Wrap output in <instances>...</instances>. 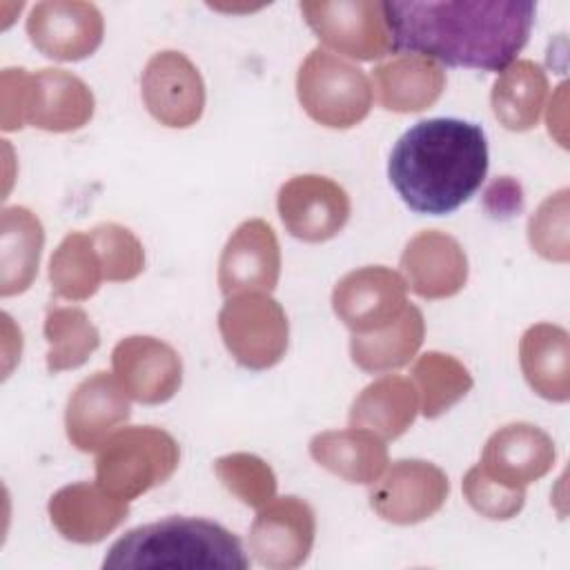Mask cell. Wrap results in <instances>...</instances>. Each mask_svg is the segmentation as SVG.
Segmentation results:
<instances>
[{
  "mask_svg": "<svg viewBox=\"0 0 570 570\" xmlns=\"http://www.w3.org/2000/svg\"><path fill=\"white\" fill-rule=\"evenodd\" d=\"M131 414L129 396L114 374L96 372L80 381L65 410L69 443L80 452L98 450Z\"/></svg>",
  "mask_w": 570,
  "mask_h": 570,
  "instance_id": "obj_17",
  "label": "cell"
},
{
  "mask_svg": "<svg viewBox=\"0 0 570 570\" xmlns=\"http://www.w3.org/2000/svg\"><path fill=\"white\" fill-rule=\"evenodd\" d=\"M401 272L416 296L428 301L450 298L468 281V256L454 236L423 229L407 240L401 254Z\"/></svg>",
  "mask_w": 570,
  "mask_h": 570,
  "instance_id": "obj_19",
  "label": "cell"
},
{
  "mask_svg": "<svg viewBox=\"0 0 570 570\" xmlns=\"http://www.w3.org/2000/svg\"><path fill=\"white\" fill-rule=\"evenodd\" d=\"M53 528L73 543H98L111 534L129 514L127 501L116 499L98 483H71L49 499Z\"/></svg>",
  "mask_w": 570,
  "mask_h": 570,
  "instance_id": "obj_20",
  "label": "cell"
},
{
  "mask_svg": "<svg viewBox=\"0 0 570 570\" xmlns=\"http://www.w3.org/2000/svg\"><path fill=\"white\" fill-rule=\"evenodd\" d=\"M309 454L347 483L372 485L387 468L385 441L363 428L321 432L309 441Z\"/></svg>",
  "mask_w": 570,
  "mask_h": 570,
  "instance_id": "obj_22",
  "label": "cell"
},
{
  "mask_svg": "<svg viewBox=\"0 0 570 570\" xmlns=\"http://www.w3.org/2000/svg\"><path fill=\"white\" fill-rule=\"evenodd\" d=\"M285 229L305 243L334 238L350 218L347 191L327 176L303 174L281 185L276 198Z\"/></svg>",
  "mask_w": 570,
  "mask_h": 570,
  "instance_id": "obj_11",
  "label": "cell"
},
{
  "mask_svg": "<svg viewBox=\"0 0 570 570\" xmlns=\"http://www.w3.org/2000/svg\"><path fill=\"white\" fill-rule=\"evenodd\" d=\"M27 69H4L0 73V127L4 131L22 129V87Z\"/></svg>",
  "mask_w": 570,
  "mask_h": 570,
  "instance_id": "obj_35",
  "label": "cell"
},
{
  "mask_svg": "<svg viewBox=\"0 0 570 570\" xmlns=\"http://www.w3.org/2000/svg\"><path fill=\"white\" fill-rule=\"evenodd\" d=\"M483 207L494 218H510V216H514L523 207L521 185L514 178H510V176H501V178L492 180L488 185V189H485Z\"/></svg>",
  "mask_w": 570,
  "mask_h": 570,
  "instance_id": "obj_36",
  "label": "cell"
},
{
  "mask_svg": "<svg viewBox=\"0 0 570 570\" xmlns=\"http://www.w3.org/2000/svg\"><path fill=\"white\" fill-rule=\"evenodd\" d=\"M316 534V517L301 497H281L263 505L249 528L254 559L272 570H292L307 561Z\"/></svg>",
  "mask_w": 570,
  "mask_h": 570,
  "instance_id": "obj_12",
  "label": "cell"
},
{
  "mask_svg": "<svg viewBox=\"0 0 570 570\" xmlns=\"http://www.w3.org/2000/svg\"><path fill=\"white\" fill-rule=\"evenodd\" d=\"M114 376L129 399L158 405L169 401L183 383L178 352L156 336H127L111 352Z\"/></svg>",
  "mask_w": 570,
  "mask_h": 570,
  "instance_id": "obj_14",
  "label": "cell"
},
{
  "mask_svg": "<svg viewBox=\"0 0 570 570\" xmlns=\"http://www.w3.org/2000/svg\"><path fill=\"white\" fill-rule=\"evenodd\" d=\"M528 240L532 249L557 263H568L570 243H568V189L550 194L528 220Z\"/></svg>",
  "mask_w": 570,
  "mask_h": 570,
  "instance_id": "obj_33",
  "label": "cell"
},
{
  "mask_svg": "<svg viewBox=\"0 0 570 570\" xmlns=\"http://www.w3.org/2000/svg\"><path fill=\"white\" fill-rule=\"evenodd\" d=\"M45 229L27 207H4L0 216V296L29 289L38 276Z\"/></svg>",
  "mask_w": 570,
  "mask_h": 570,
  "instance_id": "obj_24",
  "label": "cell"
},
{
  "mask_svg": "<svg viewBox=\"0 0 570 570\" xmlns=\"http://www.w3.org/2000/svg\"><path fill=\"white\" fill-rule=\"evenodd\" d=\"M488 174V140L479 125L461 118H428L394 145L387 176L416 214L443 216L468 203Z\"/></svg>",
  "mask_w": 570,
  "mask_h": 570,
  "instance_id": "obj_2",
  "label": "cell"
},
{
  "mask_svg": "<svg viewBox=\"0 0 570 570\" xmlns=\"http://www.w3.org/2000/svg\"><path fill=\"white\" fill-rule=\"evenodd\" d=\"M405 278L385 267L367 265L347 272L332 292L334 314L352 334H365L394 323L407 307Z\"/></svg>",
  "mask_w": 570,
  "mask_h": 570,
  "instance_id": "obj_10",
  "label": "cell"
},
{
  "mask_svg": "<svg viewBox=\"0 0 570 570\" xmlns=\"http://www.w3.org/2000/svg\"><path fill=\"white\" fill-rule=\"evenodd\" d=\"M42 332L49 343L47 370L51 374L85 365L100 345L96 325L80 307H51Z\"/></svg>",
  "mask_w": 570,
  "mask_h": 570,
  "instance_id": "obj_30",
  "label": "cell"
},
{
  "mask_svg": "<svg viewBox=\"0 0 570 570\" xmlns=\"http://www.w3.org/2000/svg\"><path fill=\"white\" fill-rule=\"evenodd\" d=\"M557 89H559V91H557L559 102H557V100H550V107H548V131H550V136H552V134L557 136V129H559V127H566V120L561 118V114H563V105H566V89H568V85L561 82Z\"/></svg>",
  "mask_w": 570,
  "mask_h": 570,
  "instance_id": "obj_37",
  "label": "cell"
},
{
  "mask_svg": "<svg viewBox=\"0 0 570 570\" xmlns=\"http://www.w3.org/2000/svg\"><path fill=\"white\" fill-rule=\"evenodd\" d=\"M218 332L232 358L247 370L274 367L289 343L287 314L265 292L227 296L218 312Z\"/></svg>",
  "mask_w": 570,
  "mask_h": 570,
  "instance_id": "obj_6",
  "label": "cell"
},
{
  "mask_svg": "<svg viewBox=\"0 0 570 570\" xmlns=\"http://www.w3.org/2000/svg\"><path fill=\"white\" fill-rule=\"evenodd\" d=\"M519 363L528 385L543 399H570V336L561 325L537 323L519 343Z\"/></svg>",
  "mask_w": 570,
  "mask_h": 570,
  "instance_id": "obj_23",
  "label": "cell"
},
{
  "mask_svg": "<svg viewBox=\"0 0 570 570\" xmlns=\"http://www.w3.org/2000/svg\"><path fill=\"white\" fill-rule=\"evenodd\" d=\"M94 94L85 80L65 69L27 71L22 87V122L65 134L85 127L94 116Z\"/></svg>",
  "mask_w": 570,
  "mask_h": 570,
  "instance_id": "obj_15",
  "label": "cell"
},
{
  "mask_svg": "<svg viewBox=\"0 0 570 570\" xmlns=\"http://www.w3.org/2000/svg\"><path fill=\"white\" fill-rule=\"evenodd\" d=\"M372 94L383 109L414 114L432 107L445 89V69L425 56L401 53L372 69Z\"/></svg>",
  "mask_w": 570,
  "mask_h": 570,
  "instance_id": "obj_21",
  "label": "cell"
},
{
  "mask_svg": "<svg viewBox=\"0 0 570 570\" xmlns=\"http://www.w3.org/2000/svg\"><path fill=\"white\" fill-rule=\"evenodd\" d=\"M102 278V265L91 236L82 232L67 234L49 261L53 294L67 301H85L98 292Z\"/></svg>",
  "mask_w": 570,
  "mask_h": 570,
  "instance_id": "obj_29",
  "label": "cell"
},
{
  "mask_svg": "<svg viewBox=\"0 0 570 570\" xmlns=\"http://www.w3.org/2000/svg\"><path fill=\"white\" fill-rule=\"evenodd\" d=\"M534 11V2L523 0L385 2L394 49L483 71H499L517 60Z\"/></svg>",
  "mask_w": 570,
  "mask_h": 570,
  "instance_id": "obj_1",
  "label": "cell"
},
{
  "mask_svg": "<svg viewBox=\"0 0 570 570\" xmlns=\"http://www.w3.org/2000/svg\"><path fill=\"white\" fill-rule=\"evenodd\" d=\"M140 94L154 120L171 129L191 127L205 109V82L180 51L154 53L140 76Z\"/></svg>",
  "mask_w": 570,
  "mask_h": 570,
  "instance_id": "obj_9",
  "label": "cell"
},
{
  "mask_svg": "<svg viewBox=\"0 0 570 570\" xmlns=\"http://www.w3.org/2000/svg\"><path fill=\"white\" fill-rule=\"evenodd\" d=\"M298 7L316 38L336 53L354 60H379L394 49L385 2L336 0L301 2Z\"/></svg>",
  "mask_w": 570,
  "mask_h": 570,
  "instance_id": "obj_7",
  "label": "cell"
},
{
  "mask_svg": "<svg viewBox=\"0 0 570 570\" xmlns=\"http://www.w3.org/2000/svg\"><path fill=\"white\" fill-rule=\"evenodd\" d=\"M296 96L305 114L330 129H350L372 109V85L352 62L312 49L296 73Z\"/></svg>",
  "mask_w": 570,
  "mask_h": 570,
  "instance_id": "obj_5",
  "label": "cell"
},
{
  "mask_svg": "<svg viewBox=\"0 0 570 570\" xmlns=\"http://www.w3.org/2000/svg\"><path fill=\"white\" fill-rule=\"evenodd\" d=\"M107 570H247L249 557L240 539L216 521L200 517H167L138 525L111 543L102 561Z\"/></svg>",
  "mask_w": 570,
  "mask_h": 570,
  "instance_id": "obj_3",
  "label": "cell"
},
{
  "mask_svg": "<svg viewBox=\"0 0 570 570\" xmlns=\"http://www.w3.org/2000/svg\"><path fill=\"white\" fill-rule=\"evenodd\" d=\"M105 33V20L96 4L80 0H45L31 7L27 36L47 58L73 62L91 56Z\"/></svg>",
  "mask_w": 570,
  "mask_h": 570,
  "instance_id": "obj_13",
  "label": "cell"
},
{
  "mask_svg": "<svg viewBox=\"0 0 570 570\" xmlns=\"http://www.w3.org/2000/svg\"><path fill=\"white\" fill-rule=\"evenodd\" d=\"M557 459L554 441L532 423H508L483 445L479 468L508 488H523L546 476Z\"/></svg>",
  "mask_w": 570,
  "mask_h": 570,
  "instance_id": "obj_18",
  "label": "cell"
},
{
  "mask_svg": "<svg viewBox=\"0 0 570 570\" xmlns=\"http://www.w3.org/2000/svg\"><path fill=\"white\" fill-rule=\"evenodd\" d=\"M425 336V321L416 305H410L403 309V314L374 332L365 334H352L350 338V354L352 361L363 370L372 374L392 372L403 365H407L419 347L423 345Z\"/></svg>",
  "mask_w": 570,
  "mask_h": 570,
  "instance_id": "obj_27",
  "label": "cell"
},
{
  "mask_svg": "<svg viewBox=\"0 0 570 570\" xmlns=\"http://www.w3.org/2000/svg\"><path fill=\"white\" fill-rule=\"evenodd\" d=\"M450 494L448 474L423 459H399L370 490L372 510L390 523L412 525L436 514Z\"/></svg>",
  "mask_w": 570,
  "mask_h": 570,
  "instance_id": "obj_8",
  "label": "cell"
},
{
  "mask_svg": "<svg viewBox=\"0 0 570 570\" xmlns=\"http://www.w3.org/2000/svg\"><path fill=\"white\" fill-rule=\"evenodd\" d=\"M281 276L276 232L263 218L240 223L227 238L218 261V287L225 296L243 292L269 294Z\"/></svg>",
  "mask_w": 570,
  "mask_h": 570,
  "instance_id": "obj_16",
  "label": "cell"
},
{
  "mask_svg": "<svg viewBox=\"0 0 570 570\" xmlns=\"http://www.w3.org/2000/svg\"><path fill=\"white\" fill-rule=\"evenodd\" d=\"M89 236L107 281H134L145 269V249L131 229L118 223H100Z\"/></svg>",
  "mask_w": 570,
  "mask_h": 570,
  "instance_id": "obj_32",
  "label": "cell"
},
{
  "mask_svg": "<svg viewBox=\"0 0 570 570\" xmlns=\"http://www.w3.org/2000/svg\"><path fill=\"white\" fill-rule=\"evenodd\" d=\"M419 392L410 379L387 374L372 381L350 407V425L379 434L383 441L399 439L416 419Z\"/></svg>",
  "mask_w": 570,
  "mask_h": 570,
  "instance_id": "obj_25",
  "label": "cell"
},
{
  "mask_svg": "<svg viewBox=\"0 0 570 570\" xmlns=\"http://www.w3.org/2000/svg\"><path fill=\"white\" fill-rule=\"evenodd\" d=\"M176 439L156 425L116 430L96 454V483L122 501L163 485L178 468Z\"/></svg>",
  "mask_w": 570,
  "mask_h": 570,
  "instance_id": "obj_4",
  "label": "cell"
},
{
  "mask_svg": "<svg viewBox=\"0 0 570 570\" xmlns=\"http://www.w3.org/2000/svg\"><path fill=\"white\" fill-rule=\"evenodd\" d=\"M412 383L425 419H436L459 403L474 385L470 370L443 352H425L412 365Z\"/></svg>",
  "mask_w": 570,
  "mask_h": 570,
  "instance_id": "obj_28",
  "label": "cell"
},
{
  "mask_svg": "<svg viewBox=\"0 0 570 570\" xmlns=\"http://www.w3.org/2000/svg\"><path fill=\"white\" fill-rule=\"evenodd\" d=\"M548 98V78L541 65L521 58L501 69L492 85L490 105L494 118L510 131L532 129Z\"/></svg>",
  "mask_w": 570,
  "mask_h": 570,
  "instance_id": "obj_26",
  "label": "cell"
},
{
  "mask_svg": "<svg viewBox=\"0 0 570 570\" xmlns=\"http://www.w3.org/2000/svg\"><path fill=\"white\" fill-rule=\"evenodd\" d=\"M463 494L481 517L494 519V521H505L517 517L525 503L523 488H508L503 483H497L479 465L465 472Z\"/></svg>",
  "mask_w": 570,
  "mask_h": 570,
  "instance_id": "obj_34",
  "label": "cell"
},
{
  "mask_svg": "<svg viewBox=\"0 0 570 570\" xmlns=\"http://www.w3.org/2000/svg\"><path fill=\"white\" fill-rule=\"evenodd\" d=\"M218 481L245 505L261 510L276 497V474L267 461L249 452H232L214 463Z\"/></svg>",
  "mask_w": 570,
  "mask_h": 570,
  "instance_id": "obj_31",
  "label": "cell"
}]
</instances>
